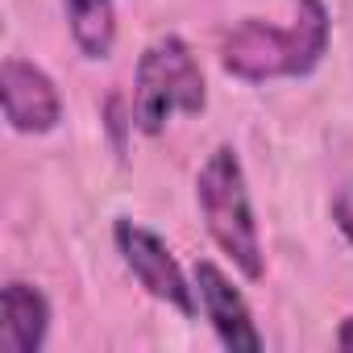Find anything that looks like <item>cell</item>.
Returning a JSON list of instances; mask_svg holds the SVG:
<instances>
[{
    "mask_svg": "<svg viewBox=\"0 0 353 353\" xmlns=\"http://www.w3.org/2000/svg\"><path fill=\"white\" fill-rule=\"evenodd\" d=\"M328 50V9L324 0H295V21L287 30L245 17L221 46V63L229 75L266 83V79H295L316 71Z\"/></svg>",
    "mask_w": 353,
    "mask_h": 353,
    "instance_id": "obj_1",
    "label": "cell"
},
{
    "mask_svg": "<svg viewBox=\"0 0 353 353\" xmlns=\"http://www.w3.org/2000/svg\"><path fill=\"white\" fill-rule=\"evenodd\" d=\"M196 200L208 221L212 241L237 262L245 279H262V241H258V221L245 188V170L233 145H216L212 158L204 162L196 179Z\"/></svg>",
    "mask_w": 353,
    "mask_h": 353,
    "instance_id": "obj_2",
    "label": "cell"
},
{
    "mask_svg": "<svg viewBox=\"0 0 353 353\" xmlns=\"http://www.w3.org/2000/svg\"><path fill=\"white\" fill-rule=\"evenodd\" d=\"M208 104L204 75L196 54L188 50L183 38H158L141 50L137 59V79H133V125L145 137H158L170 117L179 112H200Z\"/></svg>",
    "mask_w": 353,
    "mask_h": 353,
    "instance_id": "obj_3",
    "label": "cell"
},
{
    "mask_svg": "<svg viewBox=\"0 0 353 353\" xmlns=\"http://www.w3.org/2000/svg\"><path fill=\"white\" fill-rule=\"evenodd\" d=\"M112 241H117L125 266L133 270V279H137L154 299L170 303L174 312H183V316H196V299H192L196 287H188L179 262L170 258V250H166V241H162L158 233H150V229H141V225H133V221L121 216L117 229H112Z\"/></svg>",
    "mask_w": 353,
    "mask_h": 353,
    "instance_id": "obj_4",
    "label": "cell"
},
{
    "mask_svg": "<svg viewBox=\"0 0 353 353\" xmlns=\"http://www.w3.org/2000/svg\"><path fill=\"white\" fill-rule=\"evenodd\" d=\"M0 96H5V117L17 133H50L63 121V100L54 79L26 63V59H9L0 71Z\"/></svg>",
    "mask_w": 353,
    "mask_h": 353,
    "instance_id": "obj_5",
    "label": "cell"
},
{
    "mask_svg": "<svg viewBox=\"0 0 353 353\" xmlns=\"http://www.w3.org/2000/svg\"><path fill=\"white\" fill-rule=\"evenodd\" d=\"M196 291L204 299V312L216 328V336L229 345V349H262V336L254 328V316H250V303L241 299V291L212 266V262H196Z\"/></svg>",
    "mask_w": 353,
    "mask_h": 353,
    "instance_id": "obj_6",
    "label": "cell"
},
{
    "mask_svg": "<svg viewBox=\"0 0 353 353\" xmlns=\"http://www.w3.org/2000/svg\"><path fill=\"white\" fill-rule=\"evenodd\" d=\"M50 328V303L30 283L5 287V320H0V349L5 353H38Z\"/></svg>",
    "mask_w": 353,
    "mask_h": 353,
    "instance_id": "obj_7",
    "label": "cell"
},
{
    "mask_svg": "<svg viewBox=\"0 0 353 353\" xmlns=\"http://www.w3.org/2000/svg\"><path fill=\"white\" fill-rule=\"evenodd\" d=\"M67 26L83 59H108L117 42L112 0H67Z\"/></svg>",
    "mask_w": 353,
    "mask_h": 353,
    "instance_id": "obj_8",
    "label": "cell"
},
{
    "mask_svg": "<svg viewBox=\"0 0 353 353\" xmlns=\"http://www.w3.org/2000/svg\"><path fill=\"white\" fill-rule=\"evenodd\" d=\"M332 221H336V229L345 233V241L353 245V179H345V183L336 188V196H332Z\"/></svg>",
    "mask_w": 353,
    "mask_h": 353,
    "instance_id": "obj_9",
    "label": "cell"
},
{
    "mask_svg": "<svg viewBox=\"0 0 353 353\" xmlns=\"http://www.w3.org/2000/svg\"><path fill=\"white\" fill-rule=\"evenodd\" d=\"M336 349H341V353H353V316L341 324V332H336Z\"/></svg>",
    "mask_w": 353,
    "mask_h": 353,
    "instance_id": "obj_10",
    "label": "cell"
}]
</instances>
